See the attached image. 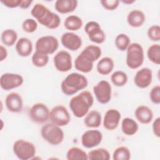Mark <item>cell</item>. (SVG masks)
Returning <instances> with one entry per match:
<instances>
[{
  "label": "cell",
  "instance_id": "6da1fadb",
  "mask_svg": "<svg viewBox=\"0 0 160 160\" xmlns=\"http://www.w3.org/2000/svg\"><path fill=\"white\" fill-rule=\"evenodd\" d=\"M93 104V95L90 91L87 90H83L78 94L74 96L69 102L71 112L78 118L84 117L89 111Z\"/></svg>",
  "mask_w": 160,
  "mask_h": 160
},
{
  "label": "cell",
  "instance_id": "f35d334b",
  "mask_svg": "<svg viewBox=\"0 0 160 160\" xmlns=\"http://www.w3.org/2000/svg\"><path fill=\"white\" fill-rule=\"evenodd\" d=\"M149 99L154 104H160V86L156 85L152 87L149 92Z\"/></svg>",
  "mask_w": 160,
  "mask_h": 160
},
{
  "label": "cell",
  "instance_id": "d6a6232c",
  "mask_svg": "<svg viewBox=\"0 0 160 160\" xmlns=\"http://www.w3.org/2000/svg\"><path fill=\"white\" fill-rule=\"evenodd\" d=\"M128 75L123 71H116L111 75V81L117 87L124 86L128 82Z\"/></svg>",
  "mask_w": 160,
  "mask_h": 160
},
{
  "label": "cell",
  "instance_id": "5b68a950",
  "mask_svg": "<svg viewBox=\"0 0 160 160\" xmlns=\"http://www.w3.org/2000/svg\"><path fill=\"white\" fill-rule=\"evenodd\" d=\"M14 155L21 160H28L34 158L36 148L34 143L25 139L16 140L12 146Z\"/></svg>",
  "mask_w": 160,
  "mask_h": 160
},
{
  "label": "cell",
  "instance_id": "ac0fdd59",
  "mask_svg": "<svg viewBox=\"0 0 160 160\" xmlns=\"http://www.w3.org/2000/svg\"><path fill=\"white\" fill-rule=\"evenodd\" d=\"M5 105L9 112L18 113L22 111L23 108L22 98L19 93L11 92L5 98Z\"/></svg>",
  "mask_w": 160,
  "mask_h": 160
},
{
  "label": "cell",
  "instance_id": "d590c367",
  "mask_svg": "<svg viewBox=\"0 0 160 160\" xmlns=\"http://www.w3.org/2000/svg\"><path fill=\"white\" fill-rule=\"evenodd\" d=\"M131 151L125 146H121L116 148L112 153L113 160H129L131 159Z\"/></svg>",
  "mask_w": 160,
  "mask_h": 160
},
{
  "label": "cell",
  "instance_id": "484cf974",
  "mask_svg": "<svg viewBox=\"0 0 160 160\" xmlns=\"http://www.w3.org/2000/svg\"><path fill=\"white\" fill-rule=\"evenodd\" d=\"M121 131L126 136H133L138 132L139 125L132 118L126 117L121 121Z\"/></svg>",
  "mask_w": 160,
  "mask_h": 160
},
{
  "label": "cell",
  "instance_id": "9a60e30c",
  "mask_svg": "<svg viewBox=\"0 0 160 160\" xmlns=\"http://www.w3.org/2000/svg\"><path fill=\"white\" fill-rule=\"evenodd\" d=\"M62 45L68 50L75 51L82 46L81 38L74 32H66L62 34L61 38Z\"/></svg>",
  "mask_w": 160,
  "mask_h": 160
},
{
  "label": "cell",
  "instance_id": "1f68e13d",
  "mask_svg": "<svg viewBox=\"0 0 160 160\" xmlns=\"http://www.w3.org/2000/svg\"><path fill=\"white\" fill-rule=\"evenodd\" d=\"M49 55L38 51H35L31 57V62L32 64L37 68L46 66L49 62Z\"/></svg>",
  "mask_w": 160,
  "mask_h": 160
},
{
  "label": "cell",
  "instance_id": "7c38bea8",
  "mask_svg": "<svg viewBox=\"0 0 160 160\" xmlns=\"http://www.w3.org/2000/svg\"><path fill=\"white\" fill-rule=\"evenodd\" d=\"M54 68L59 72H66L70 71L72 67V56L65 50L58 51L53 58Z\"/></svg>",
  "mask_w": 160,
  "mask_h": 160
},
{
  "label": "cell",
  "instance_id": "8992f818",
  "mask_svg": "<svg viewBox=\"0 0 160 160\" xmlns=\"http://www.w3.org/2000/svg\"><path fill=\"white\" fill-rule=\"evenodd\" d=\"M51 122L59 127L67 126L71 121V116L68 109L62 104L54 106L50 111Z\"/></svg>",
  "mask_w": 160,
  "mask_h": 160
},
{
  "label": "cell",
  "instance_id": "8fae6325",
  "mask_svg": "<svg viewBox=\"0 0 160 160\" xmlns=\"http://www.w3.org/2000/svg\"><path fill=\"white\" fill-rule=\"evenodd\" d=\"M24 82L23 77L17 73L6 72L0 77V86L5 91H9L20 87Z\"/></svg>",
  "mask_w": 160,
  "mask_h": 160
},
{
  "label": "cell",
  "instance_id": "e575fe53",
  "mask_svg": "<svg viewBox=\"0 0 160 160\" xmlns=\"http://www.w3.org/2000/svg\"><path fill=\"white\" fill-rule=\"evenodd\" d=\"M114 44L119 51H125L131 44V39L126 34L120 33L116 36L114 40Z\"/></svg>",
  "mask_w": 160,
  "mask_h": 160
},
{
  "label": "cell",
  "instance_id": "f1b7e54d",
  "mask_svg": "<svg viewBox=\"0 0 160 160\" xmlns=\"http://www.w3.org/2000/svg\"><path fill=\"white\" fill-rule=\"evenodd\" d=\"M66 158L68 160H87L88 159V155L82 149L74 146L68 150Z\"/></svg>",
  "mask_w": 160,
  "mask_h": 160
},
{
  "label": "cell",
  "instance_id": "ffe728a7",
  "mask_svg": "<svg viewBox=\"0 0 160 160\" xmlns=\"http://www.w3.org/2000/svg\"><path fill=\"white\" fill-rule=\"evenodd\" d=\"M15 49L19 56L28 57L30 56L33 50V44L28 38L22 37L18 40L15 44Z\"/></svg>",
  "mask_w": 160,
  "mask_h": 160
},
{
  "label": "cell",
  "instance_id": "f6af8a7d",
  "mask_svg": "<svg viewBox=\"0 0 160 160\" xmlns=\"http://www.w3.org/2000/svg\"><path fill=\"white\" fill-rule=\"evenodd\" d=\"M121 2L125 4L129 5V4H132L134 2H135L136 1H134V0H125V1L123 0V1H121Z\"/></svg>",
  "mask_w": 160,
  "mask_h": 160
},
{
  "label": "cell",
  "instance_id": "ba28073f",
  "mask_svg": "<svg viewBox=\"0 0 160 160\" xmlns=\"http://www.w3.org/2000/svg\"><path fill=\"white\" fill-rule=\"evenodd\" d=\"M50 111L48 107L43 102H36L31 107L29 111L30 119L36 124H44L49 119Z\"/></svg>",
  "mask_w": 160,
  "mask_h": 160
},
{
  "label": "cell",
  "instance_id": "f546056e",
  "mask_svg": "<svg viewBox=\"0 0 160 160\" xmlns=\"http://www.w3.org/2000/svg\"><path fill=\"white\" fill-rule=\"evenodd\" d=\"M81 52L94 62L98 60L102 54L101 48L97 45L94 44L87 46Z\"/></svg>",
  "mask_w": 160,
  "mask_h": 160
},
{
  "label": "cell",
  "instance_id": "ab89813d",
  "mask_svg": "<svg viewBox=\"0 0 160 160\" xmlns=\"http://www.w3.org/2000/svg\"><path fill=\"white\" fill-rule=\"evenodd\" d=\"M120 1L118 0H102L100 1L102 6L106 10L113 11L118 8Z\"/></svg>",
  "mask_w": 160,
  "mask_h": 160
},
{
  "label": "cell",
  "instance_id": "2e32d148",
  "mask_svg": "<svg viewBox=\"0 0 160 160\" xmlns=\"http://www.w3.org/2000/svg\"><path fill=\"white\" fill-rule=\"evenodd\" d=\"M152 81V71L149 68H142L139 69L134 77V83L140 89H145L149 86Z\"/></svg>",
  "mask_w": 160,
  "mask_h": 160
},
{
  "label": "cell",
  "instance_id": "4dcf8cb0",
  "mask_svg": "<svg viewBox=\"0 0 160 160\" xmlns=\"http://www.w3.org/2000/svg\"><path fill=\"white\" fill-rule=\"evenodd\" d=\"M88 159L90 160H109L111 154L109 151L104 148H98L91 150L88 153Z\"/></svg>",
  "mask_w": 160,
  "mask_h": 160
},
{
  "label": "cell",
  "instance_id": "74e56055",
  "mask_svg": "<svg viewBox=\"0 0 160 160\" xmlns=\"http://www.w3.org/2000/svg\"><path fill=\"white\" fill-rule=\"evenodd\" d=\"M148 38L154 42H158L160 40V27L159 25L154 24L150 26L147 31Z\"/></svg>",
  "mask_w": 160,
  "mask_h": 160
},
{
  "label": "cell",
  "instance_id": "9c48e42d",
  "mask_svg": "<svg viewBox=\"0 0 160 160\" xmlns=\"http://www.w3.org/2000/svg\"><path fill=\"white\" fill-rule=\"evenodd\" d=\"M96 100L102 104L108 103L112 97V87L111 84L106 80L99 81L92 88Z\"/></svg>",
  "mask_w": 160,
  "mask_h": 160
},
{
  "label": "cell",
  "instance_id": "cb8c5ba5",
  "mask_svg": "<svg viewBox=\"0 0 160 160\" xmlns=\"http://www.w3.org/2000/svg\"><path fill=\"white\" fill-rule=\"evenodd\" d=\"M102 122V117L101 113L96 110H91L89 111L84 116V125L91 129L98 128Z\"/></svg>",
  "mask_w": 160,
  "mask_h": 160
},
{
  "label": "cell",
  "instance_id": "836d02e7",
  "mask_svg": "<svg viewBox=\"0 0 160 160\" xmlns=\"http://www.w3.org/2000/svg\"><path fill=\"white\" fill-rule=\"evenodd\" d=\"M147 56L149 60L156 64H160V46L159 44H153L147 49Z\"/></svg>",
  "mask_w": 160,
  "mask_h": 160
},
{
  "label": "cell",
  "instance_id": "7402d4cb",
  "mask_svg": "<svg viewBox=\"0 0 160 160\" xmlns=\"http://www.w3.org/2000/svg\"><path fill=\"white\" fill-rule=\"evenodd\" d=\"M94 66V62L84 56L82 53H80L74 60V68L78 71L83 73L90 72Z\"/></svg>",
  "mask_w": 160,
  "mask_h": 160
},
{
  "label": "cell",
  "instance_id": "7bdbcfd3",
  "mask_svg": "<svg viewBox=\"0 0 160 160\" xmlns=\"http://www.w3.org/2000/svg\"><path fill=\"white\" fill-rule=\"evenodd\" d=\"M8 57V51L2 44L0 46V61L2 62Z\"/></svg>",
  "mask_w": 160,
  "mask_h": 160
},
{
  "label": "cell",
  "instance_id": "44dd1931",
  "mask_svg": "<svg viewBox=\"0 0 160 160\" xmlns=\"http://www.w3.org/2000/svg\"><path fill=\"white\" fill-rule=\"evenodd\" d=\"M127 22L132 28H139L146 21V16L140 9H133L127 16Z\"/></svg>",
  "mask_w": 160,
  "mask_h": 160
},
{
  "label": "cell",
  "instance_id": "d6986e66",
  "mask_svg": "<svg viewBox=\"0 0 160 160\" xmlns=\"http://www.w3.org/2000/svg\"><path fill=\"white\" fill-rule=\"evenodd\" d=\"M134 115L138 122L142 124H148L153 119L152 110L146 105L138 106L135 111Z\"/></svg>",
  "mask_w": 160,
  "mask_h": 160
},
{
  "label": "cell",
  "instance_id": "7a4b0ae2",
  "mask_svg": "<svg viewBox=\"0 0 160 160\" xmlns=\"http://www.w3.org/2000/svg\"><path fill=\"white\" fill-rule=\"evenodd\" d=\"M88 85L87 78L79 72L69 74L61 83V90L66 96H72L83 90Z\"/></svg>",
  "mask_w": 160,
  "mask_h": 160
},
{
  "label": "cell",
  "instance_id": "4316f807",
  "mask_svg": "<svg viewBox=\"0 0 160 160\" xmlns=\"http://www.w3.org/2000/svg\"><path fill=\"white\" fill-rule=\"evenodd\" d=\"M83 25L82 19L77 15H69L67 16L64 21V28L71 32L80 29Z\"/></svg>",
  "mask_w": 160,
  "mask_h": 160
},
{
  "label": "cell",
  "instance_id": "8d00e7d4",
  "mask_svg": "<svg viewBox=\"0 0 160 160\" xmlns=\"http://www.w3.org/2000/svg\"><path fill=\"white\" fill-rule=\"evenodd\" d=\"M22 30L27 33L35 32L38 28V22L34 18H27L22 23Z\"/></svg>",
  "mask_w": 160,
  "mask_h": 160
},
{
  "label": "cell",
  "instance_id": "4fadbf2b",
  "mask_svg": "<svg viewBox=\"0 0 160 160\" xmlns=\"http://www.w3.org/2000/svg\"><path fill=\"white\" fill-rule=\"evenodd\" d=\"M102 137V132L98 129L87 130L81 136V144L87 149L96 148L101 143Z\"/></svg>",
  "mask_w": 160,
  "mask_h": 160
},
{
  "label": "cell",
  "instance_id": "ee69618b",
  "mask_svg": "<svg viewBox=\"0 0 160 160\" xmlns=\"http://www.w3.org/2000/svg\"><path fill=\"white\" fill-rule=\"evenodd\" d=\"M32 3V1L31 0H22L20 4L19 8L22 9H28Z\"/></svg>",
  "mask_w": 160,
  "mask_h": 160
},
{
  "label": "cell",
  "instance_id": "60d3db41",
  "mask_svg": "<svg viewBox=\"0 0 160 160\" xmlns=\"http://www.w3.org/2000/svg\"><path fill=\"white\" fill-rule=\"evenodd\" d=\"M152 130L154 135L157 137H160V118H156L152 124Z\"/></svg>",
  "mask_w": 160,
  "mask_h": 160
},
{
  "label": "cell",
  "instance_id": "277c9868",
  "mask_svg": "<svg viewBox=\"0 0 160 160\" xmlns=\"http://www.w3.org/2000/svg\"><path fill=\"white\" fill-rule=\"evenodd\" d=\"M41 135L44 141L52 146L60 144L64 139V133L61 127L52 122L42 126Z\"/></svg>",
  "mask_w": 160,
  "mask_h": 160
},
{
  "label": "cell",
  "instance_id": "7dc6e473",
  "mask_svg": "<svg viewBox=\"0 0 160 160\" xmlns=\"http://www.w3.org/2000/svg\"><path fill=\"white\" fill-rule=\"evenodd\" d=\"M2 102L1 101V112H2Z\"/></svg>",
  "mask_w": 160,
  "mask_h": 160
},
{
  "label": "cell",
  "instance_id": "bcb514c9",
  "mask_svg": "<svg viewBox=\"0 0 160 160\" xmlns=\"http://www.w3.org/2000/svg\"><path fill=\"white\" fill-rule=\"evenodd\" d=\"M3 127H4V122H3L2 119H1V128H0L1 131H2V130Z\"/></svg>",
  "mask_w": 160,
  "mask_h": 160
},
{
  "label": "cell",
  "instance_id": "b9f144b4",
  "mask_svg": "<svg viewBox=\"0 0 160 160\" xmlns=\"http://www.w3.org/2000/svg\"><path fill=\"white\" fill-rule=\"evenodd\" d=\"M22 0H1V2L9 8H16L19 7Z\"/></svg>",
  "mask_w": 160,
  "mask_h": 160
},
{
  "label": "cell",
  "instance_id": "52a82bcc",
  "mask_svg": "<svg viewBox=\"0 0 160 160\" xmlns=\"http://www.w3.org/2000/svg\"><path fill=\"white\" fill-rule=\"evenodd\" d=\"M59 47V41L54 36L46 35L39 37L35 44L36 51L49 55L53 54Z\"/></svg>",
  "mask_w": 160,
  "mask_h": 160
},
{
  "label": "cell",
  "instance_id": "3957f363",
  "mask_svg": "<svg viewBox=\"0 0 160 160\" xmlns=\"http://www.w3.org/2000/svg\"><path fill=\"white\" fill-rule=\"evenodd\" d=\"M126 51V64L129 68L136 69L142 65L144 60V52L141 44L132 42Z\"/></svg>",
  "mask_w": 160,
  "mask_h": 160
},
{
  "label": "cell",
  "instance_id": "30bf717a",
  "mask_svg": "<svg viewBox=\"0 0 160 160\" xmlns=\"http://www.w3.org/2000/svg\"><path fill=\"white\" fill-rule=\"evenodd\" d=\"M84 31L89 40L96 44H102L106 40V34L100 24L95 21L88 22L84 26Z\"/></svg>",
  "mask_w": 160,
  "mask_h": 160
},
{
  "label": "cell",
  "instance_id": "83f0119b",
  "mask_svg": "<svg viewBox=\"0 0 160 160\" xmlns=\"http://www.w3.org/2000/svg\"><path fill=\"white\" fill-rule=\"evenodd\" d=\"M18 34L17 32L12 29H4L1 34V42L8 47H10L16 44L18 41Z\"/></svg>",
  "mask_w": 160,
  "mask_h": 160
},
{
  "label": "cell",
  "instance_id": "d4e9b609",
  "mask_svg": "<svg viewBox=\"0 0 160 160\" xmlns=\"http://www.w3.org/2000/svg\"><path fill=\"white\" fill-rule=\"evenodd\" d=\"M114 68V62L113 59L108 56H106L100 59L96 65V70L98 72L103 76L109 74Z\"/></svg>",
  "mask_w": 160,
  "mask_h": 160
},
{
  "label": "cell",
  "instance_id": "603a6c76",
  "mask_svg": "<svg viewBox=\"0 0 160 160\" xmlns=\"http://www.w3.org/2000/svg\"><path fill=\"white\" fill-rule=\"evenodd\" d=\"M78 5L77 0H57L54 3V8L60 14H68L73 12Z\"/></svg>",
  "mask_w": 160,
  "mask_h": 160
},
{
  "label": "cell",
  "instance_id": "e0dca14e",
  "mask_svg": "<svg viewBox=\"0 0 160 160\" xmlns=\"http://www.w3.org/2000/svg\"><path fill=\"white\" fill-rule=\"evenodd\" d=\"M38 23L49 29L58 28L61 24V18L48 8L42 16L37 21Z\"/></svg>",
  "mask_w": 160,
  "mask_h": 160
},
{
  "label": "cell",
  "instance_id": "5bb4252c",
  "mask_svg": "<svg viewBox=\"0 0 160 160\" xmlns=\"http://www.w3.org/2000/svg\"><path fill=\"white\" fill-rule=\"evenodd\" d=\"M121 118V112L118 109L111 108L107 110L102 119L104 128L108 131L115 130L119 124Z\"/></svg>",
  "mask_w": 160,
  "mask_h": 160
}]
</instances>
